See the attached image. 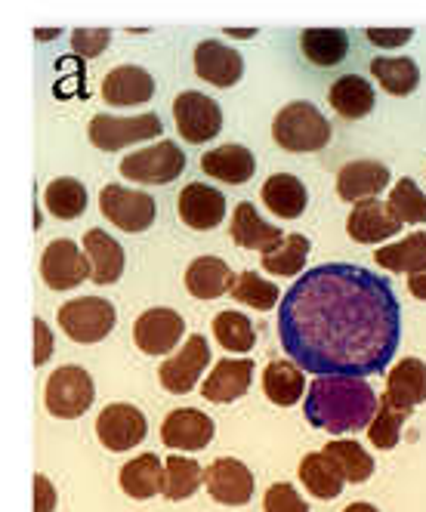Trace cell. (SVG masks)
<instances>
[{
	"mask_svg": "<svg viewBox=\"0 0 426 512\" xmlns=\"http://www.w3.org/2000/svg\"><path fill=\"white\" fill-rule=\"evenodd\" d=\"M278 337L315 377H368L393 361L402 306L386 278L352 263L306 269L281 300Z\"/></svg>",
	"mask_w": 426,
	"mask_h": 512,
	"instance_id": "obj_1",
	"label": "cell"
},
{
	"mask_svg": "<svg viewBox=\"0 0 426 512\" xmlns=\"http://www.w3.org/2000/svg\"><path fill=\"white\" fill-rule=\"evenodd\" d=\"M377 392L362 377H315L306 392V420L325 432H359L377 417Z\"/></svg>",
	"mask_w": 426,
	"mask_h": 512,
	"instance_id": "obj_2",
	"label": "cell"
},
{
	"mask_svg": "<svg viewBox=\"0 0 426 512\" xmlns=\"http://www.w3.org/2000/svg\"><path fill=\"white\" fill-rule=\"evenodd\" d=\"M272 136L284 152H318L331 142V121L312 102H291L275 115Z\"/></svg>",
	"mask_w": 426,
	"mask_h": 512,
	"instance_id": "obj_3",
	"label": "cell"
},
{
	"mask_svg": "<svg viewBox=\"0 0 426 512\" xmlns=\"http://www.w3.org/2000/svg\"><path fill=\"white\" fill-rule=\"evenodd\" d=\"M47 411L59 420H75L84 417L96 398V386L93 377L78 368V364H65V368L53 371L47 380Z\"/></svg>",
	"mask_w": 426,
	"mask_h": 512,
	"instance_id": "obj_4",
	"label": "cell"
},
{
	"mask_svg": "<svg viewBox=\"0 0 426 512\" xmlns=\"http://www.w3.org/2000/svg\"><path fill=\"white\" fill-rule=\"evenodd\" d=\"M118 312L109 300L102 297H78L59 306V327L75 343H99L112 334Z\"/></svg>",
	"mask_w": 426,
	"mask_h": 512,
	"instance_id": "obj_5",
	"label": "cell"
},
{
	"mask_svg": "<svg viewBox=\"0 0 426 512\" xmlns=\"http://www.w3.org/2000/svg\"><path fill=\"white\" fill-rule=\"evenodd\" d=\"M183 170H186V155L170 139L149 145L142 152H133L121 161V173L133 182H142V186H167Z\"/></svg>",
	"mask_w": 426,
	"mask_h": 512,
	"instance_id": "obj_6",
	"label": "cell"
},
{
	"mask_svg": "<svg viewBox=\"0 0 426 512\" xmlns=\"http://www.w3.org/2000/svg\"><path fill=\"white\" fill-rule=\"evenodd\" d=\"M164 133V121L149 112L136 118H115V115H96L90 121V142L102 152H118L124 145L146 142Z\"/></svg>",
	"mask_w": 426,
	"mask_h": 512,
	"instance_id": "obj_7",
	"label": "cell"
},
{
	"mask_svg": "<svg viewBox=\"0 0 426 512\" xmlns=\"http://www.w3.org/2000/svg\"><path fill=\"white\" fill-rule=\"evenodd\" d=\"M99 210L109 216L121 232H130V235L146 232L158 216V204L152 195L127 189V186H105L99 192Z\"/></svg>",
	"mask_w": 426,
	"mask_h": 512,
	"instance_id": "obj_8",
	"label": "cell"
},
{
	"mask_svg": "<svg viewBox=\"0 0 426 512\" xmlns=\"http://www.w3.org/2000/svg\"><path fill=\"white\" fill-rule=\"evenodd\" d=\"M41 278L53 290H75L78 284L93 278V269H90L84 247L68 241V238L50 241L44 256H41Z\"/></svg>",
	"mask_w": 426,
	"mask_h": 512,
	"instance_id": "obj_9",
	"label": "cell"
},
{
	"mask_svg": "<svg viewBox=\"0 0 426 512\" xmlns=\"http://www.w3.org/2000/svg\"><path fill=\"white\" fill-rule=\"evenodd\" d=\"M173 118L186 142H207L223 130L220 105L198 90H186L173 99Z\"/></svg>",
	"mask_w": 426,
	"mask_h": 512,
	"instance_id": "obj_10",
	"label": "cell"
},
{
	"mask_svg": "<svg viewBox=\"0 0 426 512\" xmlns=\"http://www.w3.org/2000/svg\"><path fill=\"white\" fill-rule=\"evenodd\" d=\"M146 432H149L146 417H142L139 408L127 405V401H115V405L102 408V414L96 417L99 442L115 454L136 448L142 438H146Z\"/></svg>",
	"mask_w": 426,
	"mask_h": 512,
	"instance_id": "obj_11",
	"label": "cell"
},
{
	"mask_svg": "<svg viewBox=\"0 0 426 512\" xmlns=\"http://www.w3.org/2000/svg\"><path fill=\"white\" fill-rule=\"evenodd\" d=\"M186 334V318L173 309H149L142 312L133 324V340L146 355H167Z\"/></svg>",
	"mask_w": 426,
	"mask_h": 512,
	"instance_id": "obj_12",
	"label": "cell"
},
{
	"mask_svg": "<svg viewBox=\"0 0 426 512\" xmlns=\"http://www.w3.org/2000/svg\"><path fill=\"white\" fill-rule=\"evenodd\" d=\"M207 494L223 506H244L254 497V472L235 457H220L204 469Z\"/></svg>",
	"mask_w": 426,
	"mask_h": 512,
	"instance_id": "obj_13",
	"label": "cell"
},
{
	"mask_svg": "<svg viewBox=\"0 0 426 512\" xmlns=\"http://www.w3.org/2000/svg\"><path fill=\"white\" fill-rule=\"evenodd\" d=\"M207 364H210V346L201 334H192L183 343V352H176L173 358H167L161 364V374H158L161 386L173 395H186L201 380Z\"/></svg>",
	"mask_w": 426,
	"mask_h": 512,
	"instance_id": "obj_14",
	"label": "cell"
},
{
	"mask_svg": "<svg viewBox=\"0 0 426 512\" xmlns=\"http://www.w3.org/2000/svg\"><path fill=\"white\" fill-rule=\"evenodd\" d=\"M402 219L393 213V207L383 201H362L355 204L349 219H346V232L352 241L359 244H380L386 238H393L402 232Z\"/></svg>",
	"mask_w": 426,
	"mask_h": 512,
	"instance_id": "obj_15",
	"label": "cell"
},
{
	"mask_svg": "<svg viewBox=\"0 0 426 512\" xmlns=\"http://www.w3.org/2000/svg\"><path fill=\"white\" fill-rule=\"evenodd\" d=\"M176 210H180V219L189 229L207 232V229H217L226 219V198H223V192L204 186V182H189V186L180 192Z\"/></svg>",
	"mask_w": 426,
	"mask_h": 512,
	"instance_id": "obj_16",
	"label": "cell"
},
{
	"mask_svg": "<svg viewBox=\"0 0 426 512\" xmlns=\"http://www.w3.org/2000/svg\"><path fill=\"white\" fill-rule=\"evenodd\" d=\"M195 71L201 81L213 87H232L244 75V59L235 47H226L220 41H201L195 47Z\"/></svg>",
	"mask_w": 426,
	"mask_h": 512,
	"instance_id": "obj_17",
	"label": "cell"
},
{
	"mask_svg": "<svg viewBox=\"0 0 426 512\" xmlns=\"http://www.w3.org/2000/svg\"><path fill=\"white\" fill-rule=\"evenodd\" d=\"M213 438V420L198 408H180L170 411L161 426V442L167 448H183V451H201Z\"/></svg>",
	"mask_w": 426,
	"mask_h": 512,
	"instance_id": "obj_18",
	"label": "cell"
},
{
	"mask_svg": "<svg viewBox=\"0 0 426 512\" xmlns=\"http://www.w3.org/2000/svg\"><path fill=\"white\" fill-rule=\"evenodd\" d=\"M284 238L288 235H281L278 226L266 223V219L257 213V207L251 201H241L232 213V241L244 250H260L263 256L278 250L284 244Z\"/></svg>",
	"mask_w": 426,
	"mask_h": 512,
	"instance_id": "obj_19",
	"label": "cell"
},
{
	"mask_svg": "<svg viewBox=\"0 0 426 512\" xmlns=\"http://www.w3.org/2000/svg\"><path fill=\"white\" fill-rule=\"evenodd\" d=\"M155 96V78L139 65H118L102 81V99L109 105H142Z\"/></svg>",
	"mask_w": 426,
	"mask_h": 512,
	"instance_id": "obj_20",
	"label": "cell"
},
{
	"mask_svg": "<svg viewBox=\"0 0 426 512\" xmlns=\"http://www.w3.org/2000/svg\"><path fill=\"white\" fill-rule=\"evenodd\" d=\"M251 380H254V361L223 358L204 380L201 395L207 401H213V405H229V401H238L247 389H251Z\"/></svg>",
	"mask_w": 426,
	"mask_h": 512,
	"instance_id": "obj_21",
	"label": "cell"
},
{
	"mask_svg": "<svg viewBox=\"0 0 426 512\" xmlns=\"http://www.w3.org/2000/svg\"><path fill=\"white\" fill-rule=\"evenodd\" d=\"M389 186V170L380 161H352L337 176V195L349 204L374 201Z\"/></svg>",
	"mask_w": 426,
	"mask_h": 512,
	"instance_id": "obj_22",
	"label": "cell"
},
{
	"mask_svg": "<svg viewBox=\"0 0 426 512\" xmlns=\"http://www.w3.org/2000/svg\"><path fill=\"white\" fill-rule=\"evenodd\" d=\"M389 405H396L399 411H414L417 405L426 401V364L420 358H405L399 361L386 377V395Z\"/></svg>",
	"mask_w": 426,
	"mask_h": 512,
	"instance_id": "obj_23",
	"label": "cell"
},
{
	"mask_svg": "<svg viewBox=\"0 0 426 512\" xmlns=\"http://www.w3.org/2000/svg\"><path fill=\"white\" fill-rule=\"evenodd\" d=\"M84 253L90 260V269H93V278L99 287L105 284H115L121 275H124V266H127V256H124V247L102 229H90L84 235Z\"/></svg>",
	"mask_w": 426,
	"mask_h": 512,
	"instance_id": "obj_24",
	"label": "cell"
},
{
	"mask_svg": "<svg viewBox=\"0 0 426 512\" xmlns=\"http://www.w3.org/2000/svg\"><path fill=\"white\" fill-rule=\"evenodd\" d=\"M201 170L213 179L229 182V186H241V182H247L254 176L257 161L251 155V149L229 142V145H220V149L201 155Z\"/></svg>",
	"mask_w": 426,
	"mask_h": 512,
	"instance_id": "obj_25",
	"label": "cell"
},
{
	"mask_svg": "<svg viewBox=\"0 0 426 512\" xmlns=\"http://www.w3.org/2000/svg\"><path fill=\"white\" fill-rule=\"evenodd\" d=\"M232 281H235V275L220 256H198V260H192V266L186 269V287L198 300L226 297L232 290Z\"/></svg>",
	"mask_w": 426,
	"mask_h": 512,
	"instance_id": "obj_26",
	"label": "cell"
},
{
	"mask_svg": "<svg viewBox=\"0 0 426 512\" xmlns=\"http://www.w3.org/2000/svg\"><path fill=\"white\" fill-rule=\"evenodd\" d=\"M121 488L133 500H149L155 494H164V463L158 460V454H139L130 463H124Z\"/></svg>",
	"mask_w": 426,
	"mask_h": 512,
	"instance_id": "obj_27",
	"label": "cell"
},
{
	"mask_svg": "<svg viewBox=\"0 0 426 512\" xmlns=\"http://www.w3.org/2000/svg\"><path fill=\"white\" fill-rule=\"evenodd\" d=\"M263 204L281 219H297L306 210L309 195H306V186L297 176L275 173L266 179V186H263Z\"/></svg>",
	"mask_w": 426,
	"mask_h": 512,
	"instance_id": "obj_28",
	"label": "cell"
},
{
	"mask_svg": "<svg viewBox=\"0 0 426 512\" xmlns=\"http://www.w3.org/2000/svg\"><path fill=\"white\" fill-rule=\"evenodd\" d=\"M300 50L312 65H340L349 53V34L343 28H306L300 34Z\"/></svg>",
	"mask_w": 426,
	"mask_h": 512,
	"instance_id": "obj_29",
	"label": "cell"
},
{
	"mask_svg": "<svg viewBox=\"0 0 426 512\" xmlns=\"http://www.w3.org/2000/svg\"><path fill=\"white\" fill-rule=\"evenodd\" d=\"M331 105H334V112L355 121V118H365L371 115V108H374V87L359 78V75H343L340 81L331 84V93H328Z\"/></svg>",
	"mask_w": 426,
	"mask_h": 512,
	"instance_id": "obj_30",
	"label": "cell"
},
{
	"mask_svg": "<svg viewBox=\"0 0 426 512\" xmlns=\"http://www.w3.org/2000/svg\"><path fill=\"white\" fill-rule=\"evenodd\" d=\"M374 263L389 272H402V275H417L426 269V232H414L405 241L386 244L374 253Z\"/></svg>",
	"mask_w": 426,
	"mask_h": 512,
	"instance_id": "obj_31",
	"label": "cell"
},
{
	"mask_svg": "<svg viewBox=\"0 0 426 512\" xmlns=\"http://www.w3.org/2000/svg\"><path fill=\"white\" fill-rule=\"evenodd\" d=\"M300 482L318 500H334V497H340L346 479H343L340 466L322 451V454H306L303 457V463H300Z\"/></svg>",
	"mask_w": 426,
	"mask_h": 512,
	"instance_id": "obj_32",
	"label": "cell"
},
{
	"mask_svg": "<svg viewBox=\"0 0 426 512\" xmlns=\"http://www.w3.org/2000/svg\"><path fill=\"white\" fill-rule=\"evenodd\" d=\"M263 389H266L272 405H281V408L297 405V401L303 398V392H309L303 371L294 368V364H288V361H272L269 364V368L263 371Z\"/></svg>",
	"mask_w": 426,
	"mask_h": 512,
	"instance_id": "obj_33",
	"label": "cell"
},
{
	"mask_svg": "<svg viewBox=\"0 0 426 512\" xmlns=\"http://www.w3.org/2000/svg\"><path fill=\"white\" fill-rule=\"evenodd\" d=\"M371 75L380 81V87L393 96H408L420 84V68L408 56H377L371 62Z\"/></svg>",
	"mask_w": 426,
	"mask_h": 512,
	"instance_id": "obj_34",
	"label": "cell"
},
{
	"mask_svg": "<svg viewBox=\"0 0 426 512\" xmlns=\"http://www.w3.org/2000/svg\"><path fill=\"white\" fill-rule=\"evenodd\" d=\"M204 485L201 463L173 454L164 460V497L167 500H189Z\"/></svg>",
	"mask_w": 426,
	"mask_h": 512,
	"instance_id": "obj_35",
	"label": "cell"
},
{
	"mask_svg": "<svg viewBox=\"0 0 426 512\" xmlns=\"http://www.w3.org/2000/svg\"><path fill=\"white\" fill-rule=\"evenodd\" d=\"M47 210L56 219H75L87 210V189L81 179H71V176H59L53 179L47 192H44Z\"/></svg>",
	"mask_w": 426,
	"mask_h": 512,
	"instance_id": "obj_36",
	"label": "cell"
},
{
	"mask_svg": "<svg viewBox=\"0 0 426 512\" xmlns=\"http://www.w3.org/2000/svg\"><path fill=\"white\" fill-rule=\"evenodd\" d=\"M229 294H232L238 303L251 306V309H260V312H269V309L278 306V300H284V297H281V290H278L272 281L260 278L257 272H241V275H235Z\"/></svg>",
	"mask_w": 426,
	"mask_h": 512,
	"instance_id": "obj_37",
	"label": "cell"
},
{
	"mask_svg": "<svg viewBox=\"0 0 426 512\" xmlns=\"http://www.w3.org/2000/svg\"><path fill=\"white\" fill-rule=\"evenodd\" d=\"M213 337H217L220 346L229 352H251L257 343L251 318L241 315V312H232V309L213 318Z\"/></svg>",
	"mask_w": 426,
	"mask_h": 512,
	"instance_id": "obj_38",
	"label": "cell"
},
{
	"mask_svg": "<svg viewBox=\"0 0 426 512\" xmlns=\"http://www.w3.org/2000/svg\"><path fill=\"white\" fill-rule=\"evenodd\" d=\"M325 454L340 466L346 482L359 485V482H368L371 475H374V460H371V454L359 442H328Z\"/></svg>",
	"mask_w": 426,
	"mask_h": 512,
	"instance_id": "obj_39",
	"label": "cell"
},
{
	"mask_svg": "<svg viewBox=\"0 0 426 512\" xmlns=\"http://www.w3.org/2000/svg\"><path fill=\"white\" fill-rule=\"evenodd\" d=\"M309 238L306 235H288L284 244L272 253L263 256V269L272 272V275H281V278H291L297 272L306 269V260H309Z\"/></svg>",
	"mask_w": 426,
	"mask_h": 512,
	"instance_id": "obj_40",
	"label": "cell"
},
{
	"mask_svg": "<svg viewBox=\"0 0 426 512\" xmlns=\"http://www.w3.org/2000/svg\"><path fill=\"white\" fill-rule=\"evenodd\" d=\"M411 414L408 411H399L396 405H389L386 398H380V408H377V417L374 423L368 426V438L377 451H393L402 438V426Z\"/></svg>",
	"mask_w": 426,
	"mask_h": 512,
	"instance_id": "obj_41",
	"label": "cell"
},
{
	"mask_svg": "<svg viewBox=\"0 0 426 512\" xmlns=\"http://www.w3.org/2000/svg\"><path fill=\"white\" fill-rule=\"evenodd\" d=\"M389 207L402 219V223H426V195L420 192V186L414 179H399L393 195H389Z\"/></svg>",
	"mask_w": 426,
	"mask_h": 512,
	"instance_id": "obj_42",
	"label": "cell"
},
{
	"mask_svg": "<svg viewBox=\"0 0 426 512\" xmlns=\"http://www.w3.org/2000/svg\"><path fill=\"white\" fill-rule=\"evenodd\" d=\"M263 509L266 512H309L306 500L300 497V491L288 482L281 485H272L266 491V500H263Z\"/></svg>",
	"mask_w": 426,
	"mask_h": 512,
	"instance_id": "obj_43",
	"label": "cell"
},
{
	"mask_svg": "<svg viewBox=\"0 0 426 512\" xmlns=\"http://www.w3.org/2000/svg\"><path fill=\"white\" fill-rule=\"evenodd\" d=\"M109 41H112V34L105 31V28H84V31H75L71 34V47H75V53L78 56H84V59H93V56H99L105 47H109Z\"/></svg>",
	"mask_w": 426,
	"mask_h": 512,
	"instance_id": "obj_44",
	"label": "cell"
},
{
	"mask_svg": "<svg viewBox=\"0 0 426 512\" xmlns=\"http://www.w3.org/2000/svg\"><path fill=\"white\" fill-rule=\"evenodd\" d=\"M414 38L411 28H368V41L377 47H405Z\"/></svg>",
	"mask_w": 426,
	"mask_h": 512,
	"instance_id": "obj_45",
	"label": "cell"
},
{
	"mask_svg": "<svg viewBox=\"0 0 426 512\" xmlns=\"http://www.w3.org/2000/svg\"><path fill=\"white\" fill-rule=\"evenodd\" d=\"M53 352V334L44 318H34V364H44Z\"/></svg>",
	"mask_w": 426,
	"mask_h": 512,
	"instance_id": "obj_46",
	"label": "cell"
},
{
	"mask_svg": "<svg viewBox=\"0 0 426 512\" xmlns=\"http://www.w3.org/2000/svg\"><path fill=\"white\" fill-rule=\"evenodd\" d=\"M56 491L47 475H34V512H53Z\"/></svg>",
	"mask_w": 426,
	"mask_h": 512,
	"instance_id": "obj_47",
	"label": "cell"
},
{
	"mask_svg": "<svg viewBox=\"0 0 426 512\" xmlns=\"http://www.w3.org/2000/svg\"><path fill=\"white\" fill-rule=\"evenodd\" d=\"M408 287H411V294H414L417 300L426 303V269L417 272V275H408Z\"/></svg>",
	"mask_w": 426,
	"mask_h": 512,
	"instance_id": "obj_48",
	"label": "cell"
},
{
	"mask_svg": "<svg viewBox=\"0 0 426 512\" xmlns=\"http://www.w3.org/2000/svg\"><path fill=\"white\" fill-rule=\"evenodd\" d=\"M343 512H380V509L374 503H349Z\"/></svg>",
	"mask_w": 426,
	"mask_h": 512,
	"instance_id": "obj_49",
	"label": "cell"
}]
</instances>
